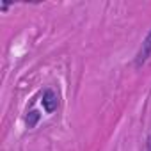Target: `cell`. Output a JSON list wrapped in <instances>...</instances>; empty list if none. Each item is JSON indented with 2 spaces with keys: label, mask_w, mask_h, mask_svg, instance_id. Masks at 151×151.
Segmentation results:
<instances>
[{
  "label": "cell",
  "mask_w": 151,
  "mask_h": 151,
  "mask_svg": "<svg viewBox=\"0 0 151 151\" xmlns=\"http://www.w3.org/2000/svg\"><path fill=\"white\" fill-rule=\"evenodd\" d=\"M147 151H151V137L147 139Z\"/></svg>",
  "instance_id": "4"
},
{
  "label": "cell",
  "mask_w": 151,
  "mask_h": 151,
  "mask_svg": "<svg viewBox=\"0 0 151 151\" xmlns=\"http://www.w3.org/2000/svg\"><path fill=\"white\" fill-rule=\"evenodd\" d=\"M151 57V30L147 32V36L144 37L139 52H137V57H135V68H142L146 64V60Z\"/></svg>",
  "instance_id": "1"
},
{
  "label": "cell",
  "mask_w": 151,
  "mask_h": 151,
  "mask_svg": "<svg viewBox=\"0 0 151 151\" xmlns=\"http://www.w3.org/2000/svg\"><path fill=\"white\" fill-rule=\"evenodd\" d=\"M43 107H45V110L48 112V114H52V112H55L57 110V107H59V96L52 91V89H46L45 93H43Z\"/></svg>",
  "instance_id": "2"
},
{
  "label": "cell",
  "mask_w": 151,
  "mask_h": 151,
  "mask_svg": "<svg viewBox=\"0 0 151 151\" xmlns=\"http://www.w3.org/2000/svg\"><path fill=\"white\" fill-rule=\"evenodd\" d=\"M39 117H41V114L37 112V110H30L29 114H27V126L29 128H34L36 124H37V121H39Z\"/></svg>",
  "instance_id": "3"
}]
</instances>
